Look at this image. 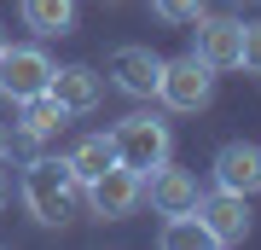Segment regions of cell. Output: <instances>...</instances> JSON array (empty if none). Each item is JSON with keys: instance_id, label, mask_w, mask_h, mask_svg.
Returning a JSON list of instances; mask_svg holds the SVG:
<instances>
[{"instance_id": "obj_1", "label": "cell", "mask_w": 261, "mask_h": 250, "mask_svg": "<svg viewBox=\"0 0 261 250\" xmlns=\"http://www.w3.org/2000/svg\"><path fill=\"white\" fill-rule=\"evenodd\" d=\"M18 192H23V210L35 215L41 227H64V221H75L87 186H82V175L70 169V157H29Z\"/></svg>"}, {"instance_id": "obj_2", "label": "cell", "mask_w": 261, "mask_h": 250, "mask_svg": "<svg viewBox=\"0 0 261 250\" xmlns=\"http://www.w3.org/2000/svg\"><path fill=\"white\" fill-rule=\"evenodd\" d=\"M111 146H116V163L134 169V175H151L174 157V128L157 117V111H134L111 128Z\"/></svg>"}, {"instance_id": "obj_3", "label": "cell", "mask_w": 261, "mask_h": 250, "mask_svg": "<svg viewBox=\"0 0 261 250\" xmlns=\"http://www.w3.org/2000/svg\"><path fill=\"white\" fill-rule=\"evenodd\" d=\"M157 99H163V111H180V117L203 111V105L215 99V70H209L197 53L163 58V76H157Z\"/></svg>"}, {"instance_id": "obj_4", "label": "cell", "mask_w": 261, "mask_h": 250, "mask_svg": "<svg viewBox=\"0 0 261 250\" xmlns=\"http://www.w3.org/2000/svg\"><path fill=\"white\" fill-rule=\"evenodd\" d=\"M82 198H87V210H93L99 221H128V215L145 204V175H134V169L111 163L99 180H87Z\"/></svg>"}, {"instance_id": "obj_5", "label": "cell", "mask_w": 261, "mask_h": 250, "mask_svg": "<svg viewBox=\"0 0 261 250\" xmlns=\"http://www.w3.org/2000/svg\"><path fill=\"white\" fill-rule=\"evenodd\" d=\"M53 58L41 53V47H0V93H6L12 105L18 99H35V93H47V82H53Z\"/></svg>"}, {"instance_id": "obj_6", "label": "cell", "mask_w": 261, "mask_h": 250, "mask_svg": "<svg viewBox=\"0 0 261 250\" xmlns=\"http://www.w3.org/2000/svg\"><path fill=\"white\" fill-rule=\"evenodd\" d=\"M192 53L203 58V64L221 76V70H244V18H203L197 12V41H192Z\"/></svg>"}, {"instance_id": "obj_7", "label": "cell", "mask_w": 261, "mask_h": 250, "mask_svg": "<svg viewBox=\"0 0 261 250\" xmlns=\"http://www.w3.org/2000/svg\"><path fill=\"white\" fill-rule=\"evenodd\" d=\"M105 76H111V87H122L128 99H157V76H163V53H151V47L128 41L111 53V64H105Z\"/></svg>"}, {"instance_id": "obj_8", "label": "cell", "mask_w": 261, "mask_h": 250, "mask_svg": "<svg viewBox=\"0 0 261 250\" xmlns=\"http://www.w3.org/2000/svg\"><path fill=\"white\" fill-rule=\"evenodd\" d=\"M197 221L209 227L215 244H244V239H250V198H244V192H226V186H215V192L197 198Z\"/></svg>"}, {"instance_id": "obj_9", "label": "cell", "mask_w": 261, "mask_h": 250, "mask_svg": "<svg viewBox=\"0 0 261 250\" xmlns=\"http://www.w3.org/2000/svg\"><path fill=\"white\" fill-rule=\"evenodd\" d=\"M209 175H215V186H226V192L255 198L261 192V146H250V140H226V146L215 151Z\"/></svg>"}, {"instance_id": "obj_10", "label": "cell", "mask_w": 261, "mask_h": 250, "mask_svg": "<svg viewBox=\"0 0 261 250\" xmlns=\"http://www.w3.org/2000/svg\"><path fill=\"white\" fill-rule=\"evenodd\" d=\"M145 198H151V210H157V215H192L197 198H203V186H197V175L163 163V169H151V175H145Z\"/></svg>"}, {"instance_id": "obj_11", "label": "cell", "mask_w": 261, "mask_h": 250, "mask_svg": "<svg viewBox=\"0 0 261 250\" xmlns=\"http://www.w3.org/2000/svg\"><path fill=\"white\" fill-rule=\"evenodd\" d=\"M47 93L64 105L70 117H93V111H99V99H105V76H99L93 64H64V70H53Z\"/></svg>"}, {"instance_id": "obj_12", "label": "cell", "mask_w": 261, "mask_h": 250, "mask_svg": "<svg viewBox=\"0 0 261 250\" xmlns=\"http://www.w3.org/2000/svg\"><path fill=\"white\" fill-rule=\"evenodd\" d=\"M70 111L53 99V93H35V99H18V140L23 146H47V140L64 134Z\"/></svg>"}, {"instance_id": "obj_13", "label": "cell", "mask_w": 261, "mask_h": 250, "mask_svg": "<svg viewBox=\"0 0 261 250\" xmlns=\"http://www.w3.org/2000/svg\"><path fill=\"white\" fill-rule=\"evenodd\" d=\"M18 12H23V24L35 29L41 41L70 35V29H75V0H18Z\"/></svg>"}, {"instance_id": "obj_14", "label": "cell", "mask_w": 261, "mask_h": 250, "mask_svg": "<svg viewBox=\"0 0 261 250\" xmlns=\"http://www.w3.org/2000/svg\"><path fill=\"white\" fill-rule=\"evenodd\" d=\"M111 163H116V146H111V134H82V140L70 146V169L82 175V186H87V180H99Z\"/></svg>"}, {"instance_id": "obj_15", "label": "cell", "mask_w": 261, "mask_h": 250, "mask_svg": "<svg viewBox=\"0 0 261 250\" xmlns=\"http://www.w3.org/2000/svg\"><path fill=\"white\" fill-rule=\"evenodd\" d=\"M157 244H163V250H203V244H215V239H209V227L197 221V210H192V215H163Z\"/></svg>"}, {"instance_id": "obj_16", "label": "cell", "mask_w": 261, "mask_h": 250, "mask_svg": "<svg viewBox=\"0 0 261 250\" xmlns=\"http://www.w3.org/2000/svg\"><path fill=\"white\" fill-rule=\"evenodd\" d=\"M151 12H157V24H197L203 0H151Z\"/></svg>"}, {"instance_id": "obj_17", "label": "cell", "mask_w": 261, "mask_h": 250, "mask_svg": "<svg viewBox=\"0 0 261 250\" xmlns=\"http://www.w3.org/2000/svg\"><path fill=\"white\" fill-rule=\"evenodd\" d=\"M244 70L261 76V24H244Z\"/></svg>"}, {"instance_id": "obj_18", "label": "cell", "mask_w": 261, "mask_h": 250, "mask_svg": "<svg viewBox=\"0 0 261 250\" xmlns=\"http://www.w3.org/2000/svg\"><path fill=\"white\" fill-rule=\"evenodd\" d=\"M6 151H12V134H6V122H0V163H6Z\"/></svg>"}, {"instance_id": "obj_19", "label": "cell", "mask_w": 261, "mask_h": 250, "mask_svg": "<svg viewBox=\"0 0 261 250\" xmlns=\"http://www.w3.org/2000/svg\"><path fill=\"white\" fill-rule=\"evenodd\" d=\"M0 210H6V175H0Z\"/></svg>"}, {"instance_id": "obj_20", "label": "cell", "mask_w": 261, "mask_h": 250, "mask_svg": "<svg viewBox=\"0 0 261 250\" xmlns=\"http://www.w3.org/2000/svg\"><path fill=\"white\" fill-rule=\"evenodd\" d=\"M0 47H6V29H0Z\"/></svg>"}]
</instances>
